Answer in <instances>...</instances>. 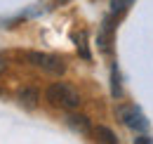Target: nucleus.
<instances>
[{"instance_id":"nucleus-1","label":"nucleus","mask_w":153,"mask_h":144,"mask_svg":"<svg viewBox=\"0 0 153 144\" xmlns=\"http://www.w3.org/2000/svg\"><path fill=\"white\" fill-rule=\"evenodd\" d=\"M45 99H47L50 106L61 109V111H73V109H78V106H80V102H82L80 92H78L71 83H64V80H57V83L47 85Z\"/></svg>"},{"instance_id":"nucleus-2","label":"nucleus","mask_w":153,"mask_h":144,"mask_svg":"<svg viewBox=\"0 0 153 144\" xmlns=\"http://www.w3.org/2000/svg\"><path fill=\"white\" fill-rule=\"evenodd\" d=\"M115 116H118V121H120L123 125L130 128L132 132H146V130H149V121H146L144 111L137 106V104L118 106V109H115Z\"/></svg>"},{"instance_id":"nucleus-3","label":"nucleus","mask_w":153,"mask_h":144,"mask_svg":"<svg viewBox=\"0 0 153 144\" xmlns=\"http://www.w3.org/2000/svg\"><path fill=\"white\" fill-rule=\"evenodd\" d=\"M26 59H28L33 66L42 69L45 73H52V76H64V73H66V62H64L61 57H57V54L28 52V54H26Z\"/></svg>"},{"instance_id":"nucleus-4","label":"nucleus","mask_w":153,"mask_h":144,"mask_svg":"<svg viewBox=\"0 0 153 144\" xmlns=\"http://www.w3.org/2000/svg\"><path fill=\"white\" fill-rule=\"evenodd\" d=\"M113 33H115V21L111 17L104 19L101 31H99V38H97V43H99V50H101V52H111V50H113Z\"/></svg>"},{"instance_id":"nucleus-5","label":"nucleus","mask_w":153,"mask_h":144,"mask_svg":"<svg viewBox=\"0 0 153 144\" xmlns=\"http://www.w3.org/2000/svg\"><path fill=\"white\" fill-rule=\"evenodd\" d=\"M66 125L78 135H90L92 132V121L85 113H68L66 116Z\"/></svg>"},{"instance_id":"nucleus-6","label":"nucleus","mask_w":153,"mask_h":144,"mask_svg":"<svg viewBox=\"0 0 153 144\" xmlns=\"http://www.w3.org/2000/svg\"><path fill=\"white\" fill-rule=\"evenodd\" d=\"M19 102H21V106H26V109H36L38 106V99H40V92L36 90V88H24V90H19Z\"/></svg>"},{"instance_id":"nucleus-7","label":"nucleus","mask_w":153,"mask_h":144,"mask_svg":"<svg viewBox=\"0 0 153 144\" xmlns=\"http://www.w3.org/2000/svg\"><path fill=\"white\" fill-rule=\"evenodd\" d=\"M111 94L115 99L123 97V78H120V69H118L115 62L111 64Z\"/></svg>"},{"instance_id":"nucleus-8","label":"nucleus","mask_w":153,"mask_h":144,"mask_svg":"<svg viewBox=\"0 0 153 144\" xmlns=\"http://www.w3.org/2000/svg\"><path fill=\"white\" fill-rule=\"evenodd\" d=\"M94 135H97V140H99V142H111V144H118V135H115L111 128H106V125L94 128Z\"/></svg>"},{"instance_id":"nucleus-9","label":"nucleus","mask_w":153,"mask_h":144,"mask_svg":"<svg viewBox=\"0 0 153 144\" xmlns=\"http://www.w3.org/2000/svg\"><path fill=\"white\" fill-rule=\"evenodd\" d=\"M134 0H111V14H120V12H125L130 5H132Z\"/></svg>"},{"instance_id":"nucleus-10","label":"nucleus","mask_w":153,"mask_h":144,"mask_svg":"<svg viewBox=\"0 0 153 144\" xmlns=\"http://www.w3.org/2000/svg\"><path fill=\"white\" fill-rule=\"evenodd\" d=\"M78 40V52H80V57H85V59H90V47H87V36L85 33H80V36H76Z\"/></svg>"},{"instance_id":"nucleus-11","label":"nucleus","mask_w":153,"mask_h":144,"mask_svg":"<svg viewBox=\"0 0 153 144\" xmlns=\"http://www.w3.org/2000/svg\"><path fill=\"white\" fill-rule=\"evenodd\" d=\"M5 69H7V62H5V59H2V57H0V76H2V73H5Z\"/></svg>"},{"instance_id":"nucleus-12","label":"nucleus","mask_w":153,"mask_h":144,"mask_svg":"<svg viewBox=\"0 0 153 144\" xmlns=\"http://www.w3.org/2000/svg\"><path fill=\"white\" fill-rule=\"evenodd\" d=\"M57 2H66V0H57Z\"/></svg>"}]
</instances>
